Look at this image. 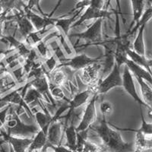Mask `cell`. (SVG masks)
Listing matches in <instances>:
<instances>
[{
	"label": "cell",
	"instance_id": "6da1fadb",
	"mask_svg": "<svg viewBox=\"0 0 152 152\" xmlns=\"http://www.w3.org/2000/svg\"><path fill=\"white\" fill-rule=\"evenodd\" d=\"M97 133L101 140L100 145L102 152H133L135 151L134 142H126L119 132L114 130L109 126L105 117H103L98 126H91Z\"/></svg>",
	"mask_w": 152,
	"mask_h": 152
},
{
	"label": "cell",
	"instance_id": "7a4b0ae2",
	"mask_svg": "<svg viewBox=\"0 0 152 152\" xmlns=\"http://www.w3.org/2000/svg\"><path fill=\"white\" fill-rule=\"evenodd\" d=\"M4 128L8 135L21 138H33L40 128L36 125H27L20 118L16 108L11 105L7 121Z\"/></svg>",
	"mask_w": 152,
	"mask_h": 152
},
{
	"label": "cell",
	"instance_id": "3957f363",
	"mask_svg": "<svg viewBox=\"0 0 152 152\" xmlns=\"http://www.w3.org/2000/svg\"><path fill=\"white\" fill-rule=\"evenodd\" d=\"M104 19H97L89 28L81 33L72 34L69 36V37H75L79 40H83L85 43L80 49H83L88 46H97L98 43L102 42L104 40L102 34V25Z\"/></svg>",
	"mask_w": 152,
	"mask_h": 152
},
{
	"label": "cell",
	"instance_id": "277c9868",
	"mask_svg": "<svg viewBox=\"0 0 152 152\" xmlns=\"http://www.w3.org/2000/svg\"><path fill=\"white\" fill-rule=\"evenodd\" d=\"M120 68L116 62L114 63L112 70L104 78H100L97 85H95V94L104 95L110 91L117 87L123 86V79Z\"/></svg>",
	"mask_w": 152,
	"mask_h": 152
},
{
	"label": "cell",
	"instance_id": "5b68a950",
	"mask_svg": "<svg viewBox=\"0 0 152 152\" xmlns=\"http://www.w3.org/2000/svg\"><path fill=\"white\" fill-rule=\"evenodd\" d=\"M104 62L103 56H100L96 58H92L87 56L85 53L76 54L69 58H62L59 61V66H66L78 72L79 70H82L84 68L89 65L94 63V62Z\"/></svg>",
	"mask_w": 152,
	"mask_h": 152
},
{
	"label": "cell",
	"instance_id": "8992f818",
	"mask_svg": "<svg viewBox=\"0 0 152 152\" xmlns=\"http://www.w3.org/2000/svg\"><path fill=\"white\" fill-rule=\"evenodd\" d=\"M99 98L98 94H94L89 102L87 103L85 109L84 110L83 116L81 117V122L78 126L76 127V131L82 132L88 130L93 126L97 119V101Z\"/></svg>",
	"mask_w": 152,
	"mask_h": 152
},
{
	"label": "cell",
	"instance_id": "52a82bcc",
	"mask_svg": "<svg viewBox=\"0 0 152 152\" xmlns=\"http://www.w3.org/2000/svg\"><path fill=\"white\" fill-rule=\"evenodd\" d=\"M95 94V85L91 87H88L85 91L75 94L72 99H69V110L66 116H65V126H68V123L70 121L72 116L74 114L75 110L78 107L85 105L88 102V100L91 96Z\"/></svg>",
	"mask_w": 152,
	"mask_h": 152
},
{
	"label": "cell",
	"instance_id": "ba28073f",
	"mask_svg": "<svg viewBox=\"0 0 152 152\" xmlns=\"http://www.w3.org/2000/svg\"><path fill=\"white\" fill-rule=\"evenodd\" d=\"M76 72L72 70L66 66H57L56 69L46 75L48 79L50 87H61L65 86L66 84L71 82L74 75Z\"/></svg>",
	"mask_w": 152,
	"mask_h": 152
},
{
	"label": "cell",
	"instance_id": "9c48e42d",
	"mask_svg": "<svg viewBox=\"0 0 152 152\" xmlns=\"http://www.w3.org/2000/svg\"><path fill=\"white\" fill-rule=\"evenodd\" d=\"M122 79H123V86L122 87L124 88L125 91L128 94L137 104H139L140 107H145L148 110V111H151L152 108L149 107L147 104L144 102L142 97H139L138 91L136 90L134 77H133L131 72L129 71V68L126 66H125L124 67V71H123V75H122Z\"/></svg>",
	"mask_w": 152,
	"mask_h": 152
},
{
	"label": "cell",
	"instance_id": "30bf717a",
	"mask_svg": "<svg viewBox=\"0 0 152 152\" xmlns=\"http://www.w3.org/2000/svg\"><path fill=\"white\" fill-rule=\"evenodd\" d=\"M116 12H118L117 11H113L112 12V11H109L107 9H99L89 5V6H87L85 8V10L83 14L80 15L79 18L72 24V28L80 26L85 21L92 20V19H95V20L99 18L111 19V15H116Z\"/></svg>",
	"mask_w": 152,
	"mask_h": 152
},
{
	"label": "cell",
	"instance_id": "8fae6325",
	"mask_svg": "<svg viewBox=\"0 0 152 152\" xmlns=\"http://www.w3.org/2000/svg\"><path fill=\"white\" fill-rule=\"evenodd\" d=\"M24 84L28 85V86L34 88L43 96V97L45 100L46 104H50L53 107H56L57 104H58V101H56L51 94L50 84H49L47 76L45 75L40 77V78H34V79L31 80L28 82H25Z\"/></svg>",
	"mask_w": 152,
	"mask_h": 152
},
{
	"label": "cell",
	"instance_id": "7c38bea8",
	"mask_svg": "<svg viewBox=\"0 0 152 152\" xmlns=\"http://www.w3.org/2000/svg\"><path fill=\"white\" fill-rule=\"evenodd\" d=\"M22 85L20 88H18L15 90L12 91L8 93L7 94L1 96L0 97V103H5V104H9L11 105H17V107H21L25 111L27 115L30 116V118L34 119V113L32 112L31 107L24 102V95L21 93V88Z\"/></svg>",
	"mask_w": 152,
	"mask_h": 152
},
{
	"label": "cell",
	"instance_id": "4fadbf2b",
	"mask_svg": "<svg viewBox=\"0 0 152 152\" xmlns=\"http://www.w3.org/2000/svg\"><path fill=\"white\" fill-rule=\"evenodd\" d=\"M64 134V125L59 119L53 120L49 126L47 134V144L41 152H47V149L50 145L57 146L61 145L62 135Z\"/></svg>",
	"mask_w": 152,
	"mask_h": 152
},
{
	"label": "cell",
	"instance_id": "5bb4252c",
	"mask_svg": "<svg viewBox=\"0 0 152 152\" xmlns=\"http://www.w3.org/2000/svg\"><path fill=\"white\" fill-rule=\"evenodd\" d=\"M102 69V62H94L81 70V80L88 87L94 86L100 80V73Z\"/></svg>",
	"mask_w": 152,
	"mask_h": 152
},
{
	"label": "cell",
	"instance_id": "9a60e30c",
	"mask_svg": "<svg viewBox=\"0 0 152 152\" xmlns=\"http://www.w3.org/2000/svg\"><path fill=\"white\" fill-rule=\"evenodd\" d=\"M0 137H2L4 142L9 144L15 152H27L31 145L33 138H21L8 135L2 129Z\"/></svg>",
	"mask_w": 152,
	"mask_h": 152
},
{
	"label": "cell",
	"instance_id": "2e32d148",
	"mask_svg": "<svg viewBox=\"0 0 152 152\" xmlns=\"http://www.w3.org/2000/svg\"><path fill=\"white\" fill-rule=\"evenodd\" d=\"M24 100L30 107L38 106V107H40L41 110H43L44 113H50V111L47 109V107H46L45 100L43 97V96L33 87L28 85L26 91L24 92Z\"/></svg>",
	"mask_w": 152,
	"mask_h": 152
},
{
	"label": "cell",
	"instance_id": "e0dca14e",
	"mask_svg": "<svg viewBox=\"0 0 152 152\" xmlns=\"http://www.w3.org/2000/svg\"><path fill=\"white\" fill-rule=\"evenodd\" d=\"M11 18L14 19L17 24L18 30L21 34L24 40H25L27 37L35 31L33 24L31 22L30 19L27 17L24 12H16L15 15L9 16Z\"/></svg>",
	"mask_w": 152,
	"mask_h": 152
},
{
	"label": "cell",
	"instance_id": "ac0fdd59",
	"mask_svg": "<svg viewBox=\"0 0 152 152\" xmlns=\"http://www.w3.org/2000/svg\"><path fill=\"white\" fill-rule=\"evenodd\" d=\"M24 13L32 23L35 31H39L43 28H49L50 26L53 27L56 20V18H54L48 17L47 15L45 16L38 15L32 11H26L24 12Z\"/></svg>",
	"mask_w": 152,
	"mask_h": 152
},
{
	"label": "cell",
	"instance_id": "d6986e66",
	"mask_svg": "<svg viewBox=\"0 0 152 152\" xmlns=\"http://www.w3.org/2000/svg\"><path fill=\"white\" fill-rule=\"evenodd\" d=\"M82 10H83V9H79L78 10H76V12L73 15V16H72L70 18H56L53 27L56 28H59V29H61L63 34L66 37H69V31L72 28V24L78 18Z\"/></svg>",
	"mask_w": 152,
	"mask_h": 152
},
{
	"label": "cell",
	"instance_id": "ffe728a7",
	"mask_svg": "<svg viewBox=\"0 0 152 152\" xmlns=\"http://www.w3.org/2000/svg\"><path fill=\"white\" fill-rule=\"evenodd\" d=\"M26 5L22 0H0V9L4 17L8 16L9 13L14 11L15 12H23Z\"/></svg>",
	"mask_w": 152,
	"mask_h": 152
},
{
	"label": "cell",
	"instance_id": "44dd1931",
	"mask_svg": "<svg viewBox=\"0 0 152 152\" xmlns=\"http://www.w3.org/2000/svg\"><path fill=\"white\" fill-rule=\"evenodd\" d=\"M64 134L66 138V147L72 151L73 152L76 151V145H77V131L76 127L74 125V116L73 115L71 117V121L69 126L64 127Z\"/></svg>",
	"mask_w": 152,
	"mask_h": 152
},
{
	"label": "cell",
	"instance_id": "7402d4cb",
	"mask_svg": "<svg viewBox=\"0 0 152 152\" xmlns=\"http://www.w3.org/2000/svg\"><path fill=\"white\" fill-rule=\"evenodd\" d=\"M126 54L129 59L132 61L134 63L142 66V68L145 69L148 72L151 73V66H152V60L151 58H148L146 56L140 55L137 53L132 48H128L126 50Z\"/></svg>",
	"mask_w": 152,
	"mask_h": 152
},
{
	"label": "cell",
	"instance_id": "603a6c76",
	"mask_svg": "<svg viewBox=\"0 0 152 152\" xmlns=\"http://www.w3.org/2000/svg\"><path fill=\"white\" fill-rule=\"evenodd\" d=\"M124 65L129 68V71L131 72L133 76H137V77L143 78L145 81H147L149 85H151L152 84L151 73L148 72L146 69L142 68V66H138V65L134 63V62H133L132 61L130 60L129 58L126 59Z\"/></svg>",
	"mask_w": 152,
	"mask_h": 152
},
{
	"label": "cell",
	"instance_id": "cb8c5ba5",
	"mask_svg": "<svg viewBox=\"0 0 152 152\" xmlns=\"http://www.w3.org/2000/svg\"><path fill=\"white\" fill-rule=\"evenodd\" d=\"M31 110H32V112L34 113V118L37 123L39 128L40 129L47 131L50 123L54 120L52 114L46 113L43 110H38L37 107H34V109Z\"/></svg>",
	"mask_w": 152,
	"mask_h": 152
},
{
	"label": "cell",
	"instance_id": "d4e9b609",
	"mask_svg": "<svg viewBox=\"0 0 152 152\" xmlns=\"http://www.w3.org/2000/svg\"><path fill=\"white\" fill-rule=\"evenodd\" d=\"M47 131L40 129L37 132L36 135L33 137V140L28 148V152H33L35 151L43 150L47 144Z\"/></svg>",
	"mask_w": 152,
	"mask_h": 152
},
{
	"label": "cell",
	"instance_id": "484cf974",
	"mask_svg": "<svg viewBox=\"0 0 152 152\" xmlns=\"http://www.w3.org/2000/svg\"><path fill=\"white\" fill-rule=\"evenodd\" d=\"M146 24H143L138 29V34L135 37V40L132 43V50L137 53L145 56L146 49H145V40H144V31Z\"/></svg>",
	"mask_w": 152,
	"mask_h": 152
},
{
	"label": "cell",
	"instance_id": "4316f807",
	"mask_svg": "<svg viewBox=\"0 0 152 152\" xmlns=\"http://www.w3.org/2000/svg\"><path fill=\"white\" fill-rule=\"evenodd\" d=\"M132 9V21L130 24L128 31L132 28L133 25L136 24L142 17V14L145 12V0H130Z\"/></svg>",
	"mask_w": 152,
	"mask_h": 152
},
{
	"label": "cell",
	"instance_id": "83f0119b",
	"mask_svg": "<svg viewBox=\"0 0 152 152\" xmlns=\"http://www.w3.org/2000/svg\"><path fill=\"white\" fill-rule=\"evenodd\" d=\"M134 78H135L137 82L140 86L141 93H142V100L144 102L147 104L149 107L152 108V90L151 85H149L147 81H145L143 78L137 77V76H133Z\"/></svg>",
	"mask_w": 152,
	"mask_h": 152
},
{
	"label": "cell",
	"instance_id": "f1b7e54d",
	"mask_svg": "<svg viewBox=\"0 0 152 152\" xmlns=\"http://www.w3.org/2000/svg\"><path fill=\"white\" fill-rule=\"evenodd\" d=\"M134 145H135V149H138L142 152L145 150H151L152 147L151 138L146 136L143 133L138 130H136Z\"/></svg>",
	"mask_w": 152,
	"mask_h": 152
},
{
	"label": "cell",
	"instance_id": "f546056e",
	"mask_svg": "<svg viewBox=\"0 0 152 152\" xmlns=\"http://www.w3.org/2000/svg\"><path fill=\"white\" fill-rule=\"evenodd\" d=\"M151 18H152V8L151 6V7H148L146 10L145 11V12H144L142 17H141V18L139 19V21H138V22L136 23V24H135V28H132L130 31H128L127 32L129 34L130 36L133 37L134 36V34H135V32L137 31V30L140 28L142 25H143V24H147V23L150 21L151 19Z\"/></svg>",
	"mask_w": 152,
	"mask_h": 152
},
{
	"label": "cell",
	"instance_id": "4dcf8cb0",
	"mask_svg": "<svg viewBox=\"0 0 152 152\" xmlns=\"http://www.w3.org/2000/svg\"><path fill=\"white\" fill-rule=\"evenodd\" d=\"M47 40H48L45 37L43 40L39 42V43L34 47V48L36 50L38 56H39V57H40V59H41V60L47 59V58H48V57L52 54L50 53L51 52V50H50V47H48Z\"/></svg>",
	"mask_w": 152,
	"mask_h": 152
},
{
	"label": "cell",
	"instance_id": "1f68e13d",
	"mask_svg": "<svg viewBox=\"0 0 152 152\" xmlns=\"http://www.w3.org/2000/svg\"><path fill=\"white\" fill-rule=\"evenodd\" d=\"M42 62L46 69V72H47L46 75L52 72L53 70L56 69L57 66H59V61L53 53L48 58L42 60Z\"/></svg>",
	"mask_w": 152,
	"mask_h": 152
},
{
	"label": "cell",
	"instance_id": "d6a6232c",
	"mask_svg": "<svg viewBox=\"0 0 152 152\" xmlns=\"http://www.w3.org/2000/svg\"><path fill=\"white\" fill-rule=\"evenodd\" d=\"M140 114H141V127L138 129V131L143 133L144 135L148 137H151L152 135V124L151 123H148L144 117L143 113H142V108L140 107Z\"/></svg>",
	"mask_w": 152,
	"mask_h": 152
},
{
	"label": "cell",
	"instance_id": "836d02e7",
	"mask_svg": "<svg viewBox=\"0 0 152 152\" xmlns=\"http://www.w3.org/2000/svg\"><path fill=\"white\" fill-rule=\"evenodd\" d=\"M50 88L51 94L56 101H58L59 100L64 101V102H69V99L66 97V94L61 87H50Z\"/></svg>",
	"mask_w": 152,
	"mask_h": 152
},
{
	"label": "cell",
	"instance_id": "e575fe53",
	"mask_svg": "<svg viewBox=\"0 0 152 152\" xmlns=\"http://www.w3.org/2000/svg\"><path fill=\"white\" fill-rule=\"evenodd\" d=\"M88 139V129L82 132H77V145H76V151L81 152L83 148L84 144Z\"/></svg>",
	"mask_w": 152,
	"mask_h": 152
},
{
	"label": "cell",
	"instance_id": "d590c367",
	"mask_svg": "<svg viewBox=\"0 0 152 152\" xmlns=\"http://www.w3.org/2000/svg\"><path fill=\"white\" fill-rule=\"evenodd\" d=\"M100 110L103 117L106 118V116H110L113 111V104L108 100H102L100 104Z\"/></svg>",
	"mask_w": 152,
	"mask_h": 152
},
{
	"label": "cell",
	"instance_id": "8d00e7d4",
	"mask_svg": "<svg viewBox=\"0 0 152 152\" xmlns=\"http://www.w3.org/2000/svg\"><path fill=\"white\" fill-rule=\"evenodd\" d=\"M81 152H102V151H101L100 145H95L94 143H92L88 139L84 144Z\"/></svg>",
	"mask_w": 152,
	"mask_h": 152
},
{
	"label": "cell",
	"instance_id": "74e56055",
	"mask_svg": "<svg viewBox=\"0 0 152 152\" xmlns=\"http://www.w3.org/2000/svg\"><path fill=\"white\" fill-rule=\"evenodd\" d=\"M40 1L41 0H28L26 3V5H25V7L24 9V12H26V11H32L34 7H37V9L40 11V12L41 13V15H47L46 14H44V12H43V10L40 8Z\"/></svg>",
	"mask_w": 152,
	"mask_h": 152
},
{
	"label": "cell",
	"instance_id": "f35d334b",
	"mask_svg": "<svg viewBox=\"0 0 152 152\" xmlns=\"http://www.w3.org/2000/svg\"><path fill=\"white\" fill-rule=\"evenodd\" d=\"M11 104L8 105L3 110L0 111V129H2L5 126L8 116H9V111H10Z\"/></svg>",
	"mask_w": 152,
	"mask_h": 152
},
{
	"label": "cell",
	"instance_id": "ab89813d",
	"mask_svg": "<svg viewBox=\"0 0 152 152\" xmlns=\"http://www.w3.org/2000/svg\"><path fill=\"white\" fill-rule=\"evenodd\" d=\"M10 73L11 69L9 64L5 61V58L0 59V77L5 75L10 74Z\"/></svg>",
	"mask_w": 152,
	"mask_h": 152
},
{
	"label": "cell",
	"instance_id": "60d3db41",
	"mask_svg": "<svg viewBox=\"0 0 152 152\" xmlns=\"http://www.w3.org/2000/svg\"><path fill=\"white\" fill-rule=\"evenodd\" d=\"M104 9L106 7V0H88V6Z\"/></svg>",
	"mask_w": 152,
	"mask_h": 152
},
{
	"label": "cell",
	"instance_id": "b9f144b4",
	"mask_svg": "<svg viewBox=\"0 0 152 152\" xmlns=\"http://www.w3.org/2000/svg\"><path fill=\"white\" fill-rule=\"evenodd\" d=\"M53 149L54 151V152H73L72 151H71L70 149L68 148L66 146H63L62 145H57V146H53V145H50L48 147V148Z\"/></svg>",
	"mask_w": 152,
	"mask_h": 152
},
{
	"label": "cell",
	"instance_id": "7bdbcfd3",
	"mask_svg": "<svg viewBox=\"0 0 152 152\" xmlns=\"http://www.w3.org/2000/svg\"><path fill=\"white\" fill-rule=\"evenodd\" d=\"M116 5H117V12L118 13H119V15H121L122 18H123V21H125L124 20V18H123V13H122V10H121V3H120V0H116ZM110 4V0H108V2H107V4L106 5V7L105 9H108V7H109Z\"/></svg>",
	"mask_w": 152,
	"mask_h": 152
},
{
	"label": "cell",
	"instance_id": "ee69618b",
	"mask_svg": "<svg viewBox=\"0 0 152 152\" xmlns=\"http://www.w3.org/2000/svg\"><path fill=\"white\" fill-rule=\"evenodd\" d=\"M62 1H63V0H58V2H57L56 5H55V7L53 8V10H52V12H50V14H48V15H47V16H48V17L53 18V15L55 14V13H56V11H57V9H59V6H60V5H61V4H62Z\"/></svg>",
	"mask_w": 152,
	"mask_h": 152
},
{
	"label": "cell",
	"instance_id": "f6af8a7d",
	"mask_svg": "<svg viewBox=\"0 0 152 152\" xmlns=\"http://www.w3.org/2000/svg\"><path fill=\"white\" fill-rule=\"evenodd\" d=\"M2 22H0V40H2L3 39V31H2Z\"/></svg>",
	"mask_w": 152,
	"mask_h": 152
},
{
	"label": "cell",
	"instance_id": "bcb514c9",
	"mask_svg": "<svg viewBox=\"0 0 152 152\" xmlns=\"http://www.w3.org/2000/svg\"><path fill=\"white\" fill-rule=\"evenodd\" d=\"M5 18L2 15V10L0 9V22H2V21H5Z\"/></svg>",
	"mask_w": 152,
	"mask_h": 152
},
{
	"label": "cell",
	"instance_id": "7dc6e473",
	"mask_svg": "<svg viewBox=\"0 0 152 152\" xmlns=\"http://www.w3.org/2000/svg\"><path fill=\"white\" fill-rule=\"evenodd\" d=\"M147 1L148 3L149 4V7H151V3H152V0H146Z\"/></svg>",
	"mask_w": 152,
	"mask_h": 152
},
{
	"label": "cell",
	"instance_id": "c3c4849f",
	"mask_svg": "<svg viewBox=\"0 0 152 152\" xmlns=\"http://www.w3.org/2000/svg\"><path fill=\"white\" fill-rule=\"evenodd\" d=\"M9 148H10V152H15V151H14V150H13V149H12V148L11 147L10 145H9Z\"/></svg>",
	"mask_w": 152,
	"mask_h": 152
},
{
	"label": "cell",
	"instance_id": "681fc988",
	"mask_svg": "<svg viewBox=\"0 0 152 152\" xmlns=\"http://www.w3.org/2000/svg\"><path fill=\"white\" fill-rule=\"evenodd\" d=\"M133 152H142V151H141L140 150H138V149H135V151H134Z\"/></svg>",
	"mask_w": 152,
	"mask_h": 152
},
{
	"label": "cell",
	"instance_id": "f907efd6",
	"mask_svg": "<svg viewBox=\"0 0 152 152\" xmlns=\"http://www.w3.org/2000/svg\"><path fill=\"white\" fill-rule=\"evenodd\" d=\"M86 0H79V2H85Z\"/></svg>",
	"mask_w": 152,
	"mask_h": 152
},
{
	"label": "cell",
	"instance_id": "816d5d0a",
	"mask_svg": "<svg viewBox=\"0 0 152 152\" xmlns=\"http://www.w3.org/2000/svg\"><path fill=\"white\" fill-rule=\"evenodd\" d=\"M27 152H28V151H27ZM33 152H38V151H33ZM40 152H41V151H40Z\"/></svg>",
	"mask_w": 152,
	"mask_h": 152
}]
</instances>
